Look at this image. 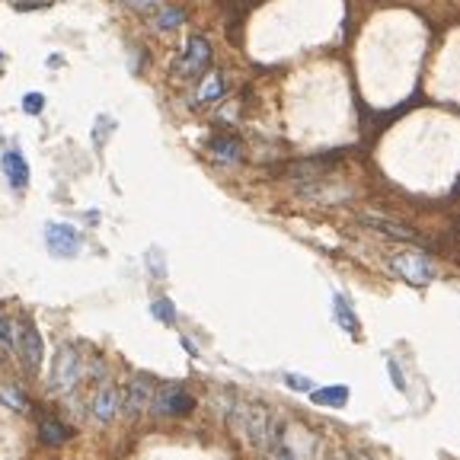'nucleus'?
I'll use <instances>...</instances> for the list:
<instances>
[{
  "instance_id": "obj_1",
  "label": "nucleus",
  "mask_w": 460,
  "mask_h": 460,
  "mask_svg": "<svg viewBox=\"0 0 460 460\" xmlns=\"http://www.w3.org/2000/svg\"><path fill=\"white\" fill-rule=\"evenodd\" d=\"M390 268L400 275L406 285H415V288H425L434 281V262L428 259L422 249H406V253H396L390 256Z\"/></svg>"
},
{
  "instance_id": "obj_2",
  "label": "nucleus",
  "mask_w": 460,
  "mask_h": 460,
  "mask_svg": "<svg viewBox=\"0 0 460 460\" xmlns=\"http://www.w3.org/2000/svg\"><path fill=\"white\" fill-rule=\"evenodd\" d=\"M77 383H80V358H77V351L70 349V345H61L55 361H51L48 387L55 390V393H74Z\"/></svg>"
},
{
  "instance_id": "obj_3",
  "label": "nucleus",
  "mask_w": 460,
  "mask_h": 460,
  "mask_svg": "<svg viewBox=\"0 0 460 460\" xmlns=\"http://www.w3.org/2000/svg\"><path fill=\"white\" fill-rule=\"evenodd\" d=\"M150 409L157 415H166V419H176V415H189L195 409V396L185 393L176 383H166V387L153 390L150 396Z\"/></svg>"
},
{
  "instance_id": "obj_4",
  "label": "nucleus",
  "mask_w": 460,
  "mask_h": 460,
  "mask_svg": "<svg viewBox=\"0 0 460 460\" xmlns=\"http://www.w3.org/2000/svg\"><path fill=\"white\" fill-rule=\"evenodd\" d=\"M45 246H48V253L61 256V259H70V256L80 253L83 236L74 224H55L51 221V224H45Z\"/></svg>"
},
{
  "instance_id": "obj_5",
  "label": "nucleus",
  "mask_w": 460,
  "mask_h": 460,
  "mask_svg": "<svg viewBox=\"0 0 460 460\" xmlns=\"http://www.w3.org/2000/svg\"><path fill=\"white\" fill-rule=\"evenodd\" d=\"M211 64V42L204 35H192L189 42H185L182 55H179V64H176V74L179 77H198L204 74V67Z\"/></svg>"
},
{
  "instance_id": "obj_6",
  "label": "nucleus",
  "mask_w": 460,
  "mask_h": 460,
  "mask_svg": "<svg viewBox=\"0 0 460 460\" xmlns=\"http://www.w3.org/2000/svg\"><path fill=\"white\" fill-rule=\"evenodd\" d=\"M150 396H153V380L147 374L131 377L128 383V396H125V412L128 415H141L147 406H150Z\"/></svg>"
},
{
  "instance_id": "obj_7",
  "label": "nucleus",
  "mask_w": 460,
  "mask_h": 460,
  "mask_svg": "<svg viewBox=\"0 0 460 460\" xmlns=\"http://www.w3.org/2000/svg\"><path fill=\"white\" fill-rule=\"evenodd\" d=\"M358 221L364 224V227L377 230V234L390 236V240H402V243H415V230L406 227V224H396L390 221V217H380V214H361Z\"/></svg>"
},
{
  "instance_id": "obj_8",
  "label": "nucleus",
  "mask_w": 460,
  "mask_h": 460,
  "mask_svg": "<svg viewBox=\"0 0 460 460\" xmlns=\"http://www.w3.org/2000/svg\"><path fill=\"white\" fill-rule=\"evenodd\" d=\"M19 355H23L26 368L38 371V364H42V336H38V329L32 323L19 326Z\"/></svg>"
},
{
  "instance_id": "obj_9",
  "label": "nucleus",
  "mask_w": 460,
  "mask_h": 460,
  "mask_svg": "<svg viewBox=\"0 0 460 460\" xmlns=\"http://www.w3.org/2000/svg\"><path fill=\"white\" fill-rule=\"evenodd\" d=\"M0 166H4V172H6V179H10L13 189H26V182H29V163L23 160V153L6 150L4 160H0Z\"/></svg>"
},
{
  "instance_id": "obj_10",
  "label": "nucleus",
  "mask_w": 460,
  "mask_h": 460,
  "mask_svg": "<svg viewBox=\"0 0 460 460\" xmlns=\"http://www.w3.org/2000/svg\"><path fill=\"white\" fill-rule=\"evenodd\" d=\"M332 317H336V323L342 326L351 339H358L361 323H358V317H355V310H351V304H349V297H345V294H332Z\"/></svg>"
},
{
  "instance_id": "obj_11",
  "label": "nucleus",
  "mask_w": 460,
  "mask_h": 460,
  "mask_svg": "<svg viewBox=\"0 0 460 460\" xmlns=\"http://www.w3.org/2000/svg\"><path fill=\"white\" fill-rule=\"evenodd\" d=\"M115 412H119V396H115L112 387H102L99 393H96V400H93V415L99 422H112Z\"/></svg>"
},
{
  "instance_id": "obj_12",
  "label": "nucleus",
  "mask_w": 460,
  "mask_h": 460,
  "mask_svg": "<svg viewBox=\"0 0 460 460\" xmlns=\"http://www.w3.org/2000/svg\"><path fill=\"white\" fill-rule=\"evenodd\" d=\"M310 400L317 406H345L349 402V387L342 383H332V387H319V390H310Z\"/></svg>"
},
{
  "instance_id": "obj_13",
  "label": "nucleus",
  "mask_w": 460,
  "mask_h": 460,
  "mask_svg": "<svg viewBox=\"0 0 460 460\" xmlns=\"http://www.w3.org/2000/svg\"><path fill=\"white\" fill-rule=\"evenodd\" d=\"M67 438H70V432L61 425V422H51V419H42V422H38V441H42V444L58 447V444H64Z\"/></svg>"
},
{
  "instance_id": "obj_14",
  "label": "nucleus",
  "mask_w": 460,
  "mask_h": 460,
  "mask_svg": "<svg viewBox=\"0 0 460 460\" xmlns=\"http://www.w3.org/2000/svg\"><path fill=\"white\" fill-rule=\"evenodd\" d=\"M224 96V77L221 74H208L202 83V89H198L195 102H202V106H208V102H217Z\"/></svg>"
},
{
  "instance_id": "obj_15",
  "label": "nucleus",
  "mask_w": 460,
  "mask_h": 460,
  "mask_svg": "<svg viewBox=\"0 0 460 460\" xmlns=\"http://www.w3.org/2000/svg\"><path fill=\"white\" fill-rule=\"evenodd\" d=\"M0 351H6V355L19 351V332L10 317H0Z\"/></svg>"
},
{
  "instance_id": "obj_16",
  "label": "nucleus",
  "mask_w": 460,
  "mask_h": 460,
  "mask_svg": "<svg viewBox=\"0 0 460 460\" xmlns=\"http://www.w3.org/2000/svg\"><path fill=\"white\" fill-rule=\"evenodd\" d=\"M182 23H185V10H179V6H163V10L150 19L153 29H163V32L176 29V26H182Z\"/></svg>"
},
{
  "instance_id": "obj_17",
  "label": "nucleus",
  "mask_w": 460,
  "mask_h": 460,
  "mask_svg": "<svg viewBox=\"0 0 460 460\" xmlns=\"http://www.w3.org/2000/svg\"><path fill=\"white\" fill-rule=\"evenodd\" d=\"M211 153H214L217 160H227V163H234V160H240V144H236L234 138H211Z\"/></svg>"
},
{
  "instance_id": "obj_18",
  "label": "nucleus",
  "mask_w": 460,
  "mask_h": 460,
  "mask_svg": "<svg viewBox=\"0 0 460 460\" xmlns=\"http://www.w3.org/2000/svg\"><path fill=\"white\" fill-rule=\"evenodd\" d=\"M0 402H6L13 412H26V409H29V402H26L23 390H19L16 383H0Z\"/></svg>"
},
{
  "instance_id": "obj_19",
  "label": "nucleus",
  "mask_w": 460,
  "mask_h": 460,
  "mask_svg": "<svg viewBox=\"0 0 460 460\" xmlns=\"http://www.w3.org/2000/svg\"><path fill=\"white\" fill-rule=\"evenodd\" d=\"M150 313H153V319H160V323H166V326L176 323V307H172L170 297L153 300V304H150Z\"/></svg>"
},
{
  "instance_id": "obj_20",
  "label": "nucleus",
  "mask_w": 460,
  "mask_h": 460,
  "mask_svg": "<svg viewBox=\"0 0 460 460\" xmlns=\"http://www.w3.org/2000/svg\"><path fill=\"white\" fill-rule=\"evenodd\" d=\"M45 109V96L42 93H26L23 96V112L26 115H42Z\"/></svg>"
},
{
  "instance_id": "obj_21",
  "label": "nucleus",
  "mask_w": 460,
  "mask_h": 460,
  "mask_svg": "<svg viewBox=\"0 0 460 460\" xmlns=\"http://www.w3.org/2000/svg\"><path fill=\"white\" fill-rule=\"evenodd\" d=\"M285 383H288L291 390H297V393H310V390H313V380H310V377H304V374H291V371L285 374Z\"/></svg>"
},
{
  "instance_id": "obj_22",
  "label": "nucleus",
  "mask_w": 460,
  "mask_h": 460,
  "mask_svg": "<svg viewBox=\"0 0 460 460\" xmlns=\"http://www.w3.org/2000/svg\"><path fill=\"white\" fill-rule=\"evenodd\" d=\"M387 371H390V380H393V387L400 390V393H406V377H402V371H400V364H396L393 355L387 358Z\"/></svg>"
},
{
  "instance_id": "obj_23",
  "label": "nucleus",
  "mask_w": 460,
  "mask_h": 460,
  "mask_svg": "<svg viewBox=\"0 0 460 460\" xmlns=\"http://www.w3.org/2000/svg\"><path fill=\"white\" fill-rule=\"evenodd\" d=\"M125 6H131V10H150V6H157L160 0H121Z\"/></svg>"
},
{
  "instance_id": "obj_24",
  "label": "nucleus",
  "mask_w": 460,
  "mask_h": 460,
  "mask_svg": "<svg viewBox=\"0 0 460 460\" xmlns=\"http://www.w3.org/2000/svg\"><path fill=\"white\" fill-rule=\"evenodd\" d=\"M0 64H4V51H0Z\"/></svg>"
}]
</instances>
